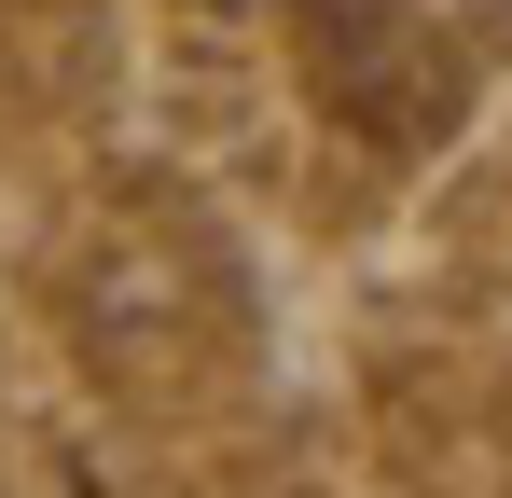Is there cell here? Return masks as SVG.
I'll return each instance as SVG.
<instances>
[{"mask_svg":"<svg viewBox=\"0 0 512 498\" xmlns=\"http://www.w3.org/2000/svg\"><path fill=\"white\" fill-rule=\"evenodd\" d=\"M319 83H333L374 139H429V125H443V97H457L443 56H429L416 28H388V14H333V28H319Z\"/></svg>","mask_w":512,"mask_h":498,"instance_id":"6da1fadb","label":"cell"}]
</instances>
